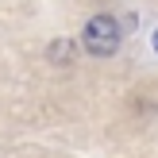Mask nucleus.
<instances>
[{"label":"nucleus","mask_w":158,"mask_h":158,"mask_svg":"<svg viewBox=\"0 0 158 158\" xmlns=\"http://www.w3.org/2000/svg\"><path fill=\"white\" fill-rule=\"evenodd\" d=\"M81 43H85L89 54L108 58V54H116V46H120V23H116L112 15H93V19L85 23V31H81Z\"/></svg>","instance_id":"obj_1"},{"label":"nucleus","mask_w":158,"mask_h":158,"mask_svg":"<svg viewBox=\"0 0 158 158\" xmlns=\"http://www.w3.org/2000/svg\"><path fill=\"white\" fill-rule=\"evenodd\" d=\"M73 50H77V46H73V39H54L50 58H54V62H69V58H73Z\"/></svg>","instance_id":"obj_2"},{"label":"nucleus","mask_w":158,"mask_h":158,"mask_svg":"<svg viewBox=\"0 0 158 158\" xmlns=\"http://www.w3.org/2000/svg\"><path fill=\"white\" fill-rule=\"evenodd\" d=\"M154 46H158V35H154Z\"/></svg>","instance_id":"obj_3"}]
</instances>
